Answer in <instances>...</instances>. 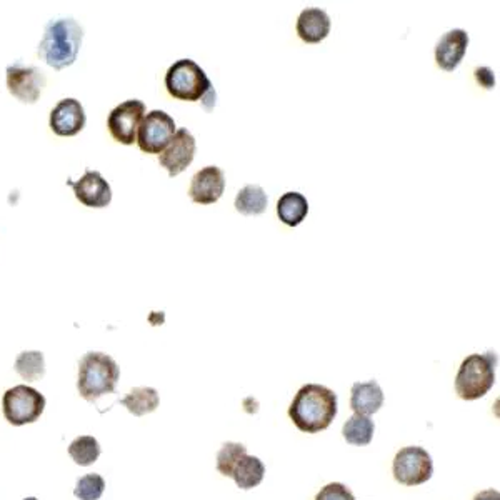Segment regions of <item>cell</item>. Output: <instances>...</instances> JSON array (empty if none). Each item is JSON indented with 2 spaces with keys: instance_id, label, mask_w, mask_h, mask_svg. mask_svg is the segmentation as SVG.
Returning <instances> with one entry per match:
<instances>
[{
  "instance_id": "3",
  "label": "cell",
  "mask_w": 500,
  "mask_h": 500,
  "mask_svg": "<svg viewBox=\"0 0 500 500\" xmlns=\"http://www.w3.org/2000/svg\"><path fill=\"white\" fill-rule=\"evenodd\" d=\"M120 379V369L116 360L104 352H87L78 362V391L87 402L116 391Z\"/></svg>"
},
{
  "instance_id": "30",
  "label": "cell",
  "mask_w": 500,
  "mask_h": 500,
  "mask_svg": "<svg viewBox=\"0 0 500 500\" xmlns=\"http://www.w3.org/2000/svg\"><path fill=\"white\" fill-rule=\"evenodd\" d=\"M201 102H203L205 110H212V109L215 107V89H214V87L207 92V96L203 97Z\"/></svg>"
},
{
  "instance_id": "28",
  "label": "cell",
  "mask_w": 500,
  "mask_h": 500,
  "mask_svg": "<svg viewBox=\"0 0 500 500\" xmlns=\"http://www.w3.org/2000/svg\"><path fill=\"white\" fill-rule=\"evenodd\" d=\"M475 80L479 82V86L491 90L495 87V78H494V70L489 68H475Z\"/></svg>"
},
{
  "instance_id": "10",
  "label": "cell",
  "mask_w": 500,
  "mask_h": 500,
  "mask_svg": "<svg viewBox=\"0 0 500 500\" xmlns=\"http://www.w3.org/2000/svg\"><path fill=\"white\" fill-rule=\"evenodd\" d=\"M47 84L46 74L39 68L22 66L20 62L7 68V89L24 104H36Z\"/></svg>"
},
{
  "instance_id": "20",
  "label": "cell",
  "mask_w": 500,
  "mask_h": 500,
  "mask_svg": "<svg viewBox=\"0 0 500 500\" xmlns=\"http://www.w3.org/2000/svg\"><path fill=\"white\" fill-rule=\"evenodd\" d=\"M119 404L127 407V411L135 417H142L154 412L159 407V392L152 387H135L119 401Z\"/></svg>"
},
{
  "instance_id": "11",
  "label": "cell",
  "mask_w": 500,
  "mask_h": 500,
  "mask_svg": "<svg viewBox=\"0 0 500 500\" xmlns=\"http://www.w3.org/2000/svg\"><path fill=\"white\" fill-rule=\"evenodd\" d=\"M195 151V137L187 129H179L165 147L164 152L159 155V164L164 167L171 177H177L193 164Z\"/></svg>"
},
{
  "instance_id": "7",
  "label": "cell",
  "mask_w": 500,
  "mask_h": 500,
  "mask_svg": "<svg viewBox=\"0 0 500 500\" xmlns=\"http://www.w3.org/2000/svg\"><path fill=\"white\" fill-rule=\"evenodd\" d=\"M392 474L395 481L407 487L422 485L432 477V457L422 447H417V445L404 447L395 453Z\"/></svg>"
},
{
  "instance_id": "13",
  "label": "cell",
  "mask_w": 500,
  "mask_h": 500,
  "mask_svg": "<svg viewBox=\"0 0 500 500\" xmlns=\"http://www.w3.org/2000/svg\"><path fill=\"white\" fill-rule=\"evenodd\" d=\"M225 191V175L221 167L207 165L199 172L193 173L189 187L191 201L201 205L219 203Z\"/></svg>"
},
{
  "instance_id": "14",
  "label": "cell",
  "mask_w": 500,
  "mask_h": 500,
  "mask_svg": "<svg viewBox=\"0 0 500 500\" xmlns=\"http://www.w3.org/2000/svg\"><path fill=\"white\" fill-rule=\"evenodd\" d=\"M68 185L74 189L76 199L92 209H104L112 203V189L97 171H86L78 181H68Z\"/></svg>"
},
{
  "instance_id": "15",
  "label": "cell",
  "mask_w": 500,
  "mask_h": 500,
  "mask_svg": "<svg viewBox=\"0 0 500 500\" xmlns=\"http://www.w3.org/2000/svg\"><path fill=\"white\" fill-rule=\"evenodd\" d=\"M467 30L453 29L445 32L435 46V62L445 72H453L461 66L469 47Z\"/></svg>"
},
{
  "instance_id": "9",
  "label": "cell",
  "mask_w": 500,
  "mask_h": 500,
  "mask_svg": "<svg viewBox=\"0 0 500 500\" xmlns=\"http://www.w3.org/2000/svg\"><path fill=\"white\" fill-rule=\"evenodd\" d=\"M145 116V104L139 99H129L107 117V129L117 142L132 145L137 142V130Z\"/></svg>"
},
{
  "instance_id": "8",
  "label": "cell",
  "mask_w": 500,
  "mask_h": 500,
  "mask_svg": "<svg viewBox=\"0 0 500 500\" xmlns=\"http://www.w3.org/2000/svg\"><path fill=\"white\" fill-rule=\"evenodd\" d=\"M175 120L164 110L145 114L137 130V144L145 154H162L175 135Z\"/></svg>"
},
{
  "instance_id": "12",
  "label": "cell",
  "mask_w": 500,
  "mask_h": 500,
  "mask_svg": "<svg viewBox=\"0 0 500 500\" xmlns=\"http://www.w3.org/2000/svg\"><path fill=\"white\" fill-rule=\"evenodd\" d=\"M48 124L52 132L58 137H74L86 127V110L78 99H62L50 110Z\"/></svg>"
},
{
  "instance_id": "29",
  "label": "cell",
  "mask_w": 500,
  "mask_h": 500,
  "mask_svg": "<svg viewBox=\"0 0 500 500\" xmlns=\"http://www.w3.org/2000/svg\"><path fill=\"white\" fill-rule=\"evenodd\" d=\"M474 500H500L499 491L489 489V491H482L474 497Z\"/></svg>"
},
{
  "instance_id": "5",
  "label": "cell",
  "mask_w": 500,
  "mask_h": 500,
  "mask_svg": "<svg viewBox=\"0 0 500 500\" xmlns=\"http://www.w3.org/2000/svg\"><path fill=\"white\" fill-rule=\"evenodd\" d=\"M165 89L169 96L183 102H201L211 90V78L193 58L173 62L165 74Z\"/></svg>"
},
{
  "instance_id": "21",
  "label": "cell",
  "mask_w": 500,
  "mask_h": 500,
  "mask_svg": "<svg viewBox=\"0 0 500 500\" xmlns=\"http://www.w3.org/2000/svg\"><path fill=\"white\" fill-rule=\"evenodd\" d=\"M234 205H235V211L242 215H260L267 209L269 197L260 185L249 183L237 193Z\"/></svg>"
},
{
  "instance_id": "16",
  "label": "cell",
  "mask_w": 500,
  "mask_h": 500,
  "mask_svg": "<svg viewBox=\"0 0 500 500\" xmlns=\"http://www.w3.org/2000/svg\"><path fill=\"white\" fill-rule=\"evenodd\" d=\"M330 17L328 12L318 7H307L298 16L296 30L300 40L306 44H320L330 34Z\"/></svg>"
},
{
  "instance_id": "25",
  "label": "cell",
  "mask_w": 500,
  "mask_h": 500,
  "mask_svg": "<svg viewBox=\"0 0 500 500\" xmlns=\"http://www.w3.org/2000/svg\"><path fill=\"white\" fill-rule=\"evenodd\" d=\"M247 453V447L244 443H227L222 445L221 451L217 453V471L225 477H232L234 467L237 462Z\"/></svg>"
},
{
  "instance_id": "6",
  "label": "cell",
  "mask_w": 500,
  "mask_h": 500,
  "mask_svg": "<svg viewBox=\"0 0 500 500\" xmlns=\"http://www.w3.org/2000/svg\"><path fill=\"white\" fill-rule=\"evenodd\" d=\"M46 397L29 385H16L2 397L4 417L10 425L22 427L39 421L46 409Z\"/></svg>"
},
{
  "instance_id": "22",
  "label": "cell",
  "mask_w": 500,
  "mask_h": 500,
  "mask_svg": "<svg viewBox=\"0 0 500 500\" xmlns=\"http://www.w3.org/2000/svg\"><path fill=\"white\" fill-rule=\"evenodd\" d=\"M374 421L367 415L354 414L344 423V439L352 445H369L374 437Z\"/></svg>"
},
{
  "instance_id": "4",
  "label": "cell",
  "mask_w": 500,
  "mask_h": 500,
  "mask_svg": "<svg viewBox=\"0 0 500 500\" xmlns=\"http://www.w3.org/2000/svg\"><path fill=\"white\" fill-rule=\"evenodd\" d=\"M495 352L465 357L455 377V392L464 401H477L495 384Z\"/></svg>"
},
{
  "instance_id": "31",
  "label": "cell",
  "mask_w": 500,
  "mask_h": 500,
  "mask_svg": "<svg viewBox=\"0 0 500 500\" xmlns=\"http://www.w3.org/2000/svg\"><path fill=\"white\" fill-rule=\"evenodd\" d=\"M24 500H37V499H36V497H27V499H24Z\"/></svg>"
},
{
  "instance_id": "17",
  "label": "cell",
  "mask_w": 500,
  "mask_h": 500,
  "mask_svg": "<svg viewBox=\"0 0 500 500\" xmlns=\"http://www.w3.org/2000/svg\"><path fill=\"white\" fill-rule=\"evenodd\" d=\"M384 405V392L377 380L356 382L350 391V409L357 415H372Z\"/></svg>"
},
{
  "instance_id": "2",
  "label": "cell",
  "mask_w": 500,
  "mask_h": 500,
  "mask_svg": "<svg viewBox=\"0 0 500 500\" xmlns=\"http://www.w3.org/2000/svg\"><path fill=\"white\" fill-rule=\"evenodd\" d=\"M84 29L72 17H57L48 20L44 36L39 42V57L56 70L70 68L78 60L82 47Z\"/></svg>"
},
{
  "instance_id": "19",
  "label": "cell",
  "mask_w": 500,
  "mask_h": 500,
  "mask_svg": "<svg viewBox=\"0 0 500 500\" xmlns=\"http://www.w3.org/2000/svg\"><path fill=\"white\" fill-rule=\"evenodd\" d=\"M308 203L300 193H286L277 201L279 221L289 227H297L307 217Z\"/></svg>"
},
{
  "instance_id": "1",
  "label": "cell",
  "mask_w": 500,
  "mask_h": 500,
  "mask_svg": "<svg viewBox=\"0 0 500 500\" xmlns=\"http://www.w3.org/2000/svg\"><path fill=\"white\" fill-rule=\"evenodd\" d=\"M337 415V394L326 385L307 384L298 389L289 407V417L298 431L318 433L330 427Z\"/></svg>"
},
{
  "instance_id": "27",
  "label": "cell",
  "mask_w": 500,
  "mask_h": 500,
  "mask_svg": "<svg viewBox=\"0 0 500 500\" xmlns=\"http://www.w3.org/2000/svg\"><path fill=\"white\" fill-rule=\"evenodd\" d=\"M316 500H356V495L344 484L332 482L320 489Z\"/></svg>"
},
{
  "instance_id": "26",
  "label": "cell",
  "mask_w": 500,
  "mask_h": 500,
  "mask_svg": "<svg viewBox=\"0 0 500 500\" xmlns=\"http://www.w3.org/2000/svg\"><path fill=\"white\" fill-rule=\"evenodd\" d=\"M106 491V481L99 474H87L78 479L74 495L78 500H99Z\"/></svg>"
},
{
  "instance_id": "24",
  "label": "cell",
  "mask_w": 500,
  "mask_h": 500,
  "mask_svg": "<svg viewBox=\"0 0 500 500\" xmlns=\"http://www.w3.org/2000/svg\"><path fill=\"white\" fill-rule=\"evenodd\" d=\"M100 445L92 435H80L68 445V455L80 467L92 465L100 457Z\"/></svg>"
},
{
  "instance_id": "23",
  "label": "cell",
  "mask_w": 500,
  "mask_h": 500,
  "mask_svg": "<svg viewBox=\"0 0 500 500\" xmlns=\"http://www.w3.org/2000/svg\"><path fill=\"white\" fill-rule=\"evenodd\" d=\"M16 372L27 382H36L46 375V359L39 350H26L16 359Z\"/></svg>"
},
{
  "instance_id": "18",
  "label": "cell",
  "mask_w": 500,
  "mask_h": 500,
  "mask_svg": "<svg viewBox=\"0 0 500 500\" xmlns=\"http://www.w3.org/2000/svg\"><path fill=\"white\" fill-rule=\"evenodd\" d=\"M266 475V465L262 464L259 457H254L245 453L232 472V479L237 484V487L242 491H250L254 487L260 485Z\"/></svg>"
}]
</instances>
